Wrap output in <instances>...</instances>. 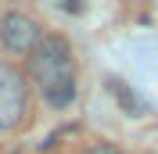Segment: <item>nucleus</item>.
I'll return each mask as SVG.
<instances>
[{
    "label": "nucleus",
    "mask_w": 158,
    "mask_h": 154,
    "mask_svg": "<svg viewBox=\"0 0 158 154\" xmlns=\"http://www.w3.org/2000/svg\"><path fill=\"white\" fill-rule=\"evenodd\" d=\"M86 154H122V151H115V147H108V144H94Z\"/></svg>",
    "instance_id": "20e7f679"
},
{
    "label": "nucleus",
    "mask_w": 158,
    "mask_h": 154,
    "mask_svg": "<svg viewBox=\"0 0 158 154\" xmlns=\"http://www.w3.org/2000/svg\"><path fill=\"white\" fill-rule=\"evenodd\" d=\"M29 111V86L15 65L0 61V133H11L25 122Z\"/></svg>",
    "instance_id": "7ed1b4c3"
},
{
    "label": "nucleus",
    "mask_w": 158,
    "mask_h": 154,
    "mask_svg": "<svg viewBox=\"0 0 158 154\" xmlns=\"http://www.w3.org/2000/svg\"><path fill=\"white\" fill-rule=\"evenodd\" d=\"M43 36H47L43 22L29 11H4L0 14V47L15 58H29L43 43Z\"/></svg>",
    "instance_id": "f03ea898"
},
{
    "label": "nucleus",
    "mask_w": 158,
    "mask_h": 154,
    "mask_svg": "<svg viewBox=\"0 0 158 154\" xmlns=\"http://www.w3.org/2000/svg\"><path fill=\"white\" fill-rule=\"evenodd\" d=\"M25 83H32L43 104L61 111L69 107L79 93V68H76V50L61 32H47L43 43L29 54L25 65Z\"/></svg>",
    "instance_id": "f257e3e1"
}]
</instances>
